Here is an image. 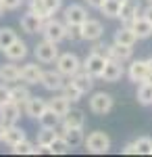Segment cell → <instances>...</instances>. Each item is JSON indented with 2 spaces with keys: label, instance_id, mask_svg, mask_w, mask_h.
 I'll list each match as a JSON object with an SVG mask.
<instances>
[{
  "label": "cell",
  "instance_id": "obj_1",
  "mask_svg": "<svg viewBox=\"0 0 152 157\" xmlns=\"http://www.w3.org/2000/svg\"><path fill=\"white\" fill-rule=\"evenodd\" d=\"M83 145L85 149L94 153V155H102V153H108L110 151V136L102 130H94L90 132L85 138H83Z\"/></svg>",
  "mask_w": 152,
  "mask_h": 157
},
{
  "label": "cell",
  "instance_id": "obj_2",
  "mask_svg": "<svg viewBox=\"0 0 152 157\" xmlns=\"http://www.w3.org/2000/svg\"><path fill=\"white\" fill-rule=\"evenodd\" d=\"M40 34L46 38V40H52V42L59 44V42L65 40L67 25H65V21H59V19H54V17H48V19H44V23H42Z\"/></svg>",
  "mask_w": 152,
  "mask_h": 157
},
{
  "label": "cell",
  "instance_id": "obj_3",
  "mask_svg": "<svg viewBox=\"0 0 152 157\" xmlns=\"http://www.w3.org/2000/svg\"><path fill=\"white\" fill-rule=\"evenodd\" d=\"M59 44L56 42H52V40H42V42H38L34 48V55H35V61L38 63H44V65H50V63H54L56 57H59Z\"/></svg>",
  "mask_w": 152,
  "mask_h": 157
},
{
  "label": "cell",
  "instance_id": "obj_4",
  "mask_svg": "<svg viewBox=\"0 0 152 157\" xmlns=\"http://www.w3.org/2000/svg\"><path fill=\"white\" fill-rule=\"evenodd\" d=\"M54 65H56V69L65 78H71V75H75V73L81 69V61H79V57L75 52H59Z\"/></svg>",
  "mask_w": 152,
  "mask_h": 157
},
{
  "label": "cell",
  "instance_id": "obj_5",
  "mask_svg": "<svg viewBox=\"0 0 152 157\" xmlns=\"http://www.w3.org/2000/svg\"><path fill=\"white\" fill-rule=\"evenodd\" d=\"M127 75H129V80H131L133 84L146 82V80L152 75V59H136V61H131Z\"/></svg>",
  "mask_w": 152,
  "mask_h": 157
},
{
  "label": "cell",
  "instance_id": "obj_6",
  "mask_svg": "<svg viewBox=\"0 0 152 157\" xmlns=\"http://www.w3.org/2000/svg\"><path fill=\"white\" fill-rule=\"evenodd\" d=\"M113 107H115V98L108 92H94L90 98V111L96 115H106L113 111Z\"/></svg>",
  "mask_w": 152,
  "mask_h": 157
},
{
  "label": "cell",
  "instance_id": "obj_7",
  "mask_svg": "<svg viewBox=\"0 0 152 157\" xmlns=\"http://www.w3.org/2000/svg\"><path fill=\"white\" fill-rule=\"evenodd\" d=\"M106 59L119 61V63H127V61L133 59V46H123V44H106L104 50H102Z\"/></svg>",
  "mask_w": 152,
  "mask_h": 157
},
{
  "label": "cell",
  "instance_id": "obj_8",
  "mask_svg": "<svg viewBox=\"0 0 152 157\" xmlns=\"http://www.w3.org/2000/svg\"><path fill=\"white\" fill-rule=\"evenodd\" d=\"M104 63H106V57L102 55V52L90 50L88 57L81 61V67L88 73H92L94 78H100V73H102V69H104Z\"/></svg>",
  "mask_w": 152,
  "mask_h": 157
},
{
  "label": "cell",
  "instance_id": "obj_9",
  "mask_svg": "<svg viewBox=\"0 0 152 157\" xmlns=\"http://www.w3.org/2000/svg\"><path fill=\"white\" fill-rule=\"evenodd\" d=\"M104 36V25L100 23L98 19H85L81 23V40H88V42H96V40H102Z\"/></svg>",
  "mask_w": 152,
  "mask_h": 157
},
{
  "label": "cell",
  "instance_id": "obj_10",
  "mask_svg": "<svg viewBox=\"0 0 152 157\" xmlns=\"http://www.w3.org/2000/svg\"><path fill=\"white\" fill-rule=\"evenodd\" d=\"M21 120V105L15 101H6L0 105V121L4 126H13Z\"/></svg>",
  "mask_w": 152,
  "mask_h": 157
},
{
  "label": "cell",
  "instance_id": "obj_11",
  "mask_svg": "<svg viewBox=\"0 0 152 157\" xmlns=\"http://www.w3.org/2000/svg\"><path fill=\"white\" fill-rule=\"evenodd\" d=\"M40 84L44 86L48 92H60V88L65 84V75L59 69H46V71H42Z\"/></svg>",
  "mask_w": 152,
  "mask_h": 157
},
{
  "label": "cell",
  "instance_id": "obj_12",
  "mask_svg": "<svg viewBox=\"0 0 152 157\" xmlns=\"http://www.w3.org/2000/svg\"><path fill=\"white\" fill-rule=\"evenodd\" d=\"M88 19V11L83 4H69L63 11V21L67 25H81Z\"/></svg>",
  "mask_w": 152,
  "mask_h": 157
},
{
  "label": "cell",
  "instance_id": "obj_13",
  "mask_svg": "<svg viewBox=\"0 0 152 157\" xmlns=\"http://www.w3.org/2000/svg\"><path fill=\"white\" fill-rule=\"evenodd\" d=\"M123 73H125L123 63L113 61V59H106L104 69H102V73H100V80H104V82H108V84H115V82H119V80L123 78Z\"/></svg>",
  "mask_w": 152,
  "mask_h": 157
},
{
  "label": "cell",
  "instance_id": "obj_14",
  "mask_svg": "<svg viewBox=\"0 0 152 157\" xmlns=\"http://www.w3.org/2000/svg\"><path fill=\"white\" fill-rule=\"evenodd\" d=\"M42 67L38 63H25L23 67H19V80H23L27 86H35L42 80Z\"/></svg>",
  "mask_w": 152,
  "mask_h": 157
},
{
  "label": "cell",
  "instance_id": "obj_15",
  "mask_svg": "<svg viewBox=\"0 0 152 157\" xmlns=\"http://www.w3.org/2000/svg\"><path fill=\"white\" fill-rule=\"evenodd\" d=\"M138 15H140V2L138 0H121L119 15H117V19H121V23L129 25Z\"/></svg>",
  "mask_w": 152,
  "mask_h": 157
},
{
  "label": "cell",
  "instance_id": "obj_16",
  "mask_svg": "<svg viewBox=\"0 0 152 157\" xmlns=\"http://www.w3.org/2000/svg\"><path fill=\"white\" fill-rule=\"evenodd\" d=\"M46 107H48V103L42 97H34V94H31V97L23 103V113L27 117H31V120H38V117L46 111Z\"/></svg>",
  "mask_w": 152,
  "mask_h": 157
},
{
  "label": "cell",
  "instance_id": "obj_17",
  "mask_svg": "<svg viewBox=\"0 0 152 157\" xmlns=\"http://www.w3.org/2000/svg\"><path fill=\"white\" fill-rule=\"evenodd\" d=\"M83 124H85V113L77 107H71L60 117V126L63 128H83Z\"/></svg>",
  "mask_w": 152,
  "mask_h": 157
},
{
  "label": "cell",
  "instance_id": "obj_18",
  "mask_svg": "<svg viewBox=\"0 0 152 157\" xmlns=\"http://www.w3.org/2000/svg\"><path fill=\"white\" fill-rule=\"evenodd\" d=\"M2 52H4V57H6L9 61H15V63H17V61H23L25 57H27L29 48H27V44H25L21 38H17L11 46H6Z\"/></svg>",
  "mask_w": 152,
  "mask_h": 157
},
{
  "label": "cell",
  "instance_id": "obj_19",
  "mask_svg": "<svg viewBox=\"0 0 152 157\" xmlns=\"http://www.w3.org/2000/svg\"><path fill=\"white\" fill-rule=\"evenodd\" d=\"M27 138V134H25L23 128H19L17 124H13V126H4V136H2V143L6 147H15L17 143H21Z\"/></svg>",
  "mask_w": 152,
  "mask_h": 157
},
{
  "label": "cell",
  "instance_id": "obj_20",
  "mask_svg": "<svg viewBox=\"0 0 152 157\" xmlns=\"http://www.w3.org/2000/svg\"><path fill=\"white\" fill-rule=\"evenodd\" d=\"M69 80H71L75 86H77L79 90H81L83 94H88V92L94 88V75H92V73H88L83 67H81L77 73H75V75H71Z\"/></svg>",
  "mask_w": 152,
  "mask_h": 157
},
{
  "label": "cell",
  "instance_id": "obj_21",
  "mask_svg": "<svg viewBox=\"0 0 152 157\" xmlns=\"http://www.w3.org/2000/svg\"><path fill=\"white\" fill-rule=\"evenodd\" d=\"M129 27L133 29V34L138 36V40H146V38L152 36V23L148 19H144L142 15H138V17L129 23Z\"/></svg>",
  "mask_w": 152,
  "mask_h": 157
},
{
  "label": "cell",
  "instance_id": "obj_22",
  "mask_svg": "<svg viewBox=\"0 0 152 157\" xmlns=\"http://www.w3.org/2000/svg\"><path fill=\"white\" fill-rule=\"evenodd\" d=\"M0 82L4 84L19 82V65H15V61H6L0 65Z\"/></svg>",
  "mask_w": 152,
  "mask_h": 157
},
{
  "label": "cell",
  "instance_id": "obj_23",
  "mask_svg": "<svg viewBox=\"0 0 152 157\" xmlns=\"http://www.w3.org/2000/svg\"><path fill=\"white\" fill-rule=\"evenodd\" d=\"M21 29H23L25 34H38L40 29H42V19L38 17V15H34V13H25L23 17H21Z\"/></svg>",
  "mask_w": 152,
  "mask_h": 157
},
{
  "label": "cell",
  "instance_id": "obj_24",
  "mask_svg": "<svg viewBox=\"0 0 152 157\" xmlns=\"http://www.w3.org/2000/svg\"><path fill=\"white\" fill-rule=\"evenodd\" d=\"M113 42H115V44H123V46H133V44L138 42V36L133 34V29H131L129 25H123V27H119L117 32H115Z\"/></svg>",
  "mask_w": 152,
  "mask_h": 157
},
{
  "label": "cell",
  "instance_id": "obj_25",
  "mask_svg": "<svg viewBox=\"0 0 152 157\" xmlns=\"http://www.w3.org/2000/svg\"><path fill=\"white\" fill-rule=\"evenodd\" d=\"M60 136L67 140V145L71 147V149H75V147H81L83 145V128H63V132H60Z\"/></svg>",
  "mask_w": 152,
  "mask_h": 157
},
{
  "label": "cell",
  "instance_id": "obj_26",
  "mask_svg": "<svg viewBox=\"0 0 152 157\" xmlns=\"http://www.w3.org/2000/svg\"><path fill=\"white\" fill-rule=\"evenodd\" d=\"M11 151L15 153V155H40V153H46V149H42V147L29 143L27 138L21 140V143H17L15 147H11Z\"/></svg>",
  "mask_w": 152,
  "mask_h": 157
},
{
  "label": "cell",
  "instance_id": "obj_27",
  "mask_svg": "<svg viewBox=\"0 0 152 157\" xmlns=\"http://www.w3.org/2000/svg\"><path fill=\"white\" fill-rule=\"evenodd\" d=\"M46 103H48V107L52 109L56 115H60V117L71 109V101L65 97V94H56V97H52L50 101H46Z\"/></svg>",
  "mask_w": 152,
  "mask_h": 157
},
{
  "label": "cell",
  "instance_id": "obj_28",
  "mask_svg": "<svg viewBox=\"0 0 152 157\" xmlns=\"http://www.w3.org/2000/svg\"><path fill=\"white\" fill-rule=\"evenodd\" d=\"M38 121H40V128H52V130H56L60 126V115H56L50 107H46V111L38 117Z\"/></svg>",
  "mask_w": 152,
  "mask_h": 157
},
{
  "label": "cell",
  "instance_id": "obj_29",
  "mask_svg": "<svg viewBox=\"0 0 152 157\" xmlns=\"http://www.w3.org/2000/svg\"><path fill=\"white\" fill-rule=\"evenodd\" d=\"M60 94H65L71 103H79V101H81V97H83V92L75 84H73L71 80H69V82L65 80V84H63V88H60Z\"/></svg>",
  "mask_w": 152,
  "mask_h": 157
},
{
  "label": "cell",
  "instance_id": "obj_30",
  "mask_svg": "<svg viewBox=\"0 0 152 157\" xmlns=\"http://www.w3.org/2000/svg\"><path fill=\"white\" fill-rule=\"evenodd\" d=\"M69 151H71V147L67 145V140H65L60 134L50 143V147L46 149V153H50V155H65V153H69Z\"/></svg>",
  "mask_w": 152,
  "mask_h": 157
},
{
  "label": "cell",
  "instance_id": "obj_31",
  "mask_svg": "<svg viewBox=\"0 0 152 157\" xmlns=\"http://www.w3.org/2000/svg\"><path fill=\"white\" fill-rule=\"evenodd\" d=\"M56 136H59V132H56V130H52V128H42V130L38 132V143H35V145L42 147V149H48V147H50V143H52Z\"/></svg>",
  "mask_w": 152,
  "mask_h": 157
},
{
  "label": "cell",
  "instance_id": "obj_32",
  "mask_svg": "<svg viewBox=\"0 0 152 157\" xmlns=\"http://www.w3.org/2000/svg\"><path fill=\"white\" fill-rule=\"evenodd\" d=\"M29 97H31V92H29V88H27V86H21V84L11 86V101L19 103V105H23Z\"/></svg>",
  "mask_w": 152,
  "mask_h": 157
},
{
  "label": "cell",
  "instance_id": "obj_33",
  "mask_svg": "<svg viewBox=\"0 0 152 157\" xmlns=\"http://www.w3.org/2000/svg\"><path fill=\"white\" fill-rule=\"evenodd\" d=\"M119 6H121V0H104V2H102V6H100L98 11L102 13L104 17H108V19H117Z\"/></svg>",
  "mask_w": 152,
  "mask_h": 157
},
{
  "label": "cell",
  "instance_id": "obj_34",
  "mask_svg": "<svg viewBox=\"0 0 152 157\" xmlns=\"http://www.w3.org/2000/svg\"><path fill=\"white\" fill-rule=\"evenodd\" d=\"M138 103L140 105H152V82H142L138 88Z\"/></svg>",
  "mask_w": 152,
  "mask_h": 157
},
{
  "label": "cell",
  "instance_id": "obj_35",
  "mask_svg": "<svg viewBox=\"0 0 152 157\" xmlns=\"http://www.w3.org/2000/svg\"><path fill=\"white\" fill-rule=\"evenodd\" d=\"M15 40H17V32L13 27H0V50L11 46Z\"/></svg>",
  "mask_w": 152,
  "mask_h": 157
},
{
  "label": "cell",
  "instance_id": "obj_36",
  "mask_svg": "<svg viewBox=\"0 0 152 157\" xmlns=\"http://www.w3.org/2000/svg\"><path fill=\"white\" fill-rule=\"evenodd\" d=\"M133 145L138 149V155H152V138L150 136H140L138 140H133Z\"/></svg>",
  "mask_w": 152,
  "mask_h": 157
},
{
  "label": "cell",
  "instance_id": "obj_37",
  "mask_svg": "<svg viewBox=\"0 0 152 157\" xmlns=\"http://www.w3.org/2000/svg\"><path fill=\"white\" fill-rule=\"evenodd\" d=\"M29 13L38 15L42 21L50 17V13L46 11V4H44V0H29Z\"/></svg>",
  "mask_w": 152,
  "mask_h": 157
},
{
  "label": "cell",
  "instance_id": "obj_38",
  "mask_svg": "<svg viewBox=\"0 0 152 157\" xmlns=\"http://www.w3.org/2000/svg\"><path fill=\"white\" fill-rule=\"evenodd\" d=\"M67 25V23H65ZM65 40H71V42H79L81 40V25H67V34H65Z\"/></svg>",
  "mask_w": 152,
  "mask_h": 157
},
{
  "label": "cell",
  "instance_id": "obj_39",
  "mask_svg": "<svg viewBox=\"0 0 152 157\" xmlns=\"http://www.w3.org/2000/svg\"><path fill=\"white\" fill-rule=\"evenodd\" d=\"M44 4H46V11L50 13V17L63 9V0H44Z\"/></svg>",
  "mask_w": 152,
  "mask_h": 157
},
{
  "label": "cell",
  "instance_id": "obj_40",
  "mask_svg": "<svg viewBox=\"0 0 152 157\" xmlns=\"http://www.w3.org/2000/svg\"><path fill=\"white\" fill-rule=\"evenodd\" d=\"M21 4H23V0H0V6L4 11H17Z\"/></svg>",
  "mask_w": 152,
  "mask_h": 157
},
{
  "label": "cell",
  "instance_id": "obj_41",
  "mask_svg": "<svg viewBox=\"0 0 152 157\" xmlns=\"http://www.w3.org/2000/svg\"><path fill=\"white\" fill-rule=\"evenodd\" d=\"M6 101H11V86L2 82V84H0V105L6 103Z\"/></svg>",
  "mask_w": 152,
  "mask_h": 157
},
{
  "label": "cell",
  "instance_id": "obj_42",
  "mask_svg": "<svg viewBox=\"0 0 152 157\" xmlns=\"http://www.w3.org/2000/svg\"><path fill=\"white\" fill-rule=\"evenodd\" d=\"M121 153H125V155H138V149H136L133 143H127V145L121 149Z\"/></svg>",
  "mask_w": 152,
  "mask_h": 157
},
{
  "label": "cell",
  "instance_id": "obj_43",
  "mask_svg": "<svg viewBox=\"0 0 152 157\" xmlns=\"http://www.w3.org/2000/svg\"><path fill=\"white\" fill-rule=\"evenodd\" d=\"M142 17H144V19H148V21L152 23V4H150V2H148V6L142 11Z\"/></svg>",
  "mask_w": 152,
  "mask_h": 157
},
{
  "label": "cell",
  "instance_id": "obj_44",
  "mask_svg": "<svg viewBox=\"0 0 152 157\" xmlns=\"http://www.w3.org/2000/svg\"><path fill=\"white\" fill-rule=\"evenodd\" d=\"M85 2H88V6H90V9H100L104 0H85Z\"/></svg>",
  "mask_w": 152,
  "mask_h": 157
},
{
  "label": "cell",
  "instance_id": "obj_45",
  "mask_svg": "<svg viewBox=\"0 0 152 157\" xmlns=\"http://www.w3.org/2000/svg\"><path fill=\"white\" fill-rule=\"evenodd\" d=\"M2 136H4V124L0 121V143H2Z\"/></svg>",
  "mask_w": 152,
  "mask_h": 157
},
{
  "label": "cell",
  "instance_id": "obj_46",
  "mask_svg": "<svg viewBox=\"0 0 152 157\" xmlns=\"http://www.w3.org/2000/svg\"><path fill=\"white\" fill-rule=\"evenodd\" d=\"M2 15H4V9H2V6H0V17H2Z\"/></svg>",
  "mask_w": 152,
  "mask_h": 157
},
{
  "label": "cell",
  "instance_id": "obj_47",
  "mask_svg": "<svg viewBox=\"0 0 152 157\" xmlns=\"http://www.w3.org/2000/svg\"><path fill=\"white\" fill-rule=\"evenodd\" d=\"M146 2H150V4H152V0H146Z\"/></svg>",
  "mask_w": 152,
  "mask_h": 157
}]
</instances>
